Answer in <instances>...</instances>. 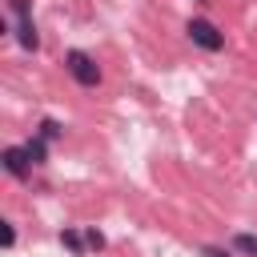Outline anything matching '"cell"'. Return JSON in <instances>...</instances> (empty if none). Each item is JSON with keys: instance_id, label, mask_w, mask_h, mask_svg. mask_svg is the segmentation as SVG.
Returning <instances> with one entry per match:
<instances>
[{"instance_id": "obj_1", "label": "cell", "mask_w": 257, "mask_h": 257, "mask_svg": "<svg viewBox=\"0 0 257 257\" xmlns=\"http://www.w3.org/2000/svg\"><path fill=\"white\" fill-rule=\"evenodd\" d=\"M64 68H68V76H72L80 88H96V84H100V64H96L88 52H80V48L64 52Z\"/></svg>"}, {"instance_id": "obj_2", "label": "cell", "mask_w": 257, "mask_h": 257, "mask_svg": "<svg viewBox=\"0 0 257 257\" xmlns=\"http://www.w3.org/2000/svg\"><path fill=\"white\" fill-rule=\"evenodd\" d=\"M189 40L197 44V48H205V52H221L225 48V32L217 28V24H209V20H189Z\"/></svg>"}, {"instance_id": "obj_3", "label": "cell", "mask_w": 257, "mask_h": 257, "mask_svg": "<svg viewBox=\"0 0 257 257\" xmlns=\"http://www.w3.org/2000/svg\"><path fill=\"white\" fill-rule=\"evenodd\" d=\"M0 161H4V169H8L12 177H20V181H24V177H28V169H32V161H28V153H24V145H8Z\"/></svg>"}, {"instance_id": "obj_4", "label": "cell", "mask_w": 257, "mask_h": 257, "mask_svg": "<svg viewBox=\"0 0 257 257\" xmlns=\"http://www.w3.org/2000/svg\"><path fill=\"white\" fill-rule=\"evenodd\" d=\"M16 44L28 48V52L40 48V36H36V24H32V20H20V24H16Z\"/></svg>"}, {"instance_id": "obj_5", "label": "cell", "mask_w": 257, "mask_h": 257, "mask_svg": "<svg viewBox=\"0 0 257 257\" xmlns=\"http://www.w3.org/2000/svg\"><path fill=\"white\" fill-rule=\"evenodd\" d=\"M24 153H28V161H32V165H44V161H48V149H44V137H32V141L24 145Z\"/></svg>"}, {"instance_id": "obj_6", "label": "cell", "mask_w": 257, "mask_h": 257, "mask_svg": "<svg viewBox=\"0 0 257 257\" xmlns=\"http://www.w3.org/2000/svg\"><path fill=\"white\" fill-rule=\"evenodd\" d=\"M233 249L245 253V257H257V237H253V233H237V237H233Z\"/></svg>"}, {"instance_id": "obj_7", "label": "cell", "mask_w": 257, "mask_h": 257, "mask_svg": "<svg viewBox=\"0 0 257 257\" xmlns=\"http://www.w3.org/2000/svg\"><path fill=\"white\" fill-rule=\"evenodd\" d=\"M60 241H64V245H68L72 253H84V237H80V233H72V229H64V233H60Z\"/></svg>"}, {"instance_id": "obj_8", "label": "cell", "mask_w": 257, "mask_h": 257, "mask_svg": "<svg viewBox=\"0 0 257 257\" xmlns=\"http://www.w3.org/2000/svg\"><path fill=\"white\" fill-rule=\"evenodd\" d=\"M60 133H64V128H60V124H56L52 116H48V120H40V137H44V141H56Z\"/></svg>"}, {"instance_id": "obj_9", "label": "cell", "mask_w": 257, "mask_h": 257, "mask_svg": "<svg viewBox=\"0 0 257 257\" xmlns=\"http://www.w3.org/2000/svg\"><path fill=\"white\" fill-rule=\"evenodd\" d=\"M8 8L16 12V20H32V16H28V12H32V4H28V0H8Z\"/></svg>"}, {"instance_id": "obj_10", "label": "cell", "mask_w": 257, "mask_h": 257, "mask_svg": "<svg viewBox=\"0 0 257 257\" xmlns=\"http://www.w3.org/2000/svg\"><path fill=\"white\" fill-rule=\"evenodd\" d=\"M84 245H88V249H104V237H100L96 229H84Z\"/></svg>"}, {"instance_id": "obj_11", "label": "cell", "mask_w": 257, "mask_h": 257, "mask_svg": "<svg viewBox=\"0 0 257 257\" xmlns=\"http://www.w3.org/2000/svg\"><path fill=\"white\" fill-rule=\"evenodd\" d=\"M201 257H233V253H229V249H221V245H205V249H201Z\"/></svg>"}, {"instance_id": "obj_12", "label": "cell", "mask_w": 257, "mask_h": 257, "mask_svg": "<svg viewBox=\"0 0 257 257\" xmlns=\"http://www.w3.org/2000/svg\"><path fill=\"white\" fill-rule=\"evenodd\" d=\"M12 241H16V229H12V221H4V245L12 249Z\"/></svg>"}, {"instance_id": "obj_13", "label": "cell", "mask_w": 257, "mask_h": 257, "mask_svg": "<svg viewBox=\"0 0 257 257\" xmlns=\"http://www.w3.org/2000/svg\"><path fill=\"white\" fill-rule=\"evenodd\" d=\"M201 4H209V0H201Z\"/></svg>"}]
</instances>
